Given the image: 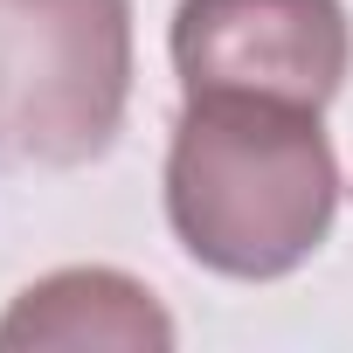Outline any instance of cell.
Here are the masks:
<instances>
[{
    "label": "cell",
    "instance_id": "7a4b0ae2",
    "mask_svg": "<svg viewBox=\"0 0 353 353\" xmlns=\"http://www.w3.org/2000/svg\"><path fill=\"white\" fill-rule=\"evenodd\" d=\"M132 104V0H0V166H90Z\"/></svg>",
    "mask_w": 353,
    "mask_h": 353
},
{
    "label": "cell",
    "instance_id": "6da1fadb",
    "mask_svg": "<svg viewBox=\"0 0 353 353\" xmlns=\"http://www.w3.org/2000/svg\"><path fill=\"white\" fill-rule=\"evenodd\" d=\"M339 159L312 104L201 90L166 139V222L181 250L236 284L291 277L332 229Z\"/></svg>",
    "mask_w": 353,
    "mask_h": 353
},
{
    "label": "cell",
    "instance_id": "277c9868",
    "mask_svg": "<svg viewBox=\"0 0 353 353\" xmlns=\"http://www.w3.org/2000/svg\"><path fill=\"white\" fill-rule=\"evenodd\" d=\"M173 339L181 332H173L166 305L111 263L49 270L0 312V353H83V346L166 353Z\"/></svg>",
    "mask_w": 353,
    "mask_h": 353
},
{
    "label": "cell",
    "instance_id": "3957f363",
    "mask_svg": "<svg viewBox=\"0 0 353 353\" xmlns=\"http://www.w3.org/2000/svg\"><path fill=\"white\" fill-rule=\"evenodd\" d=\"M166 49L188 97L250 90L325 111L353 70V21L339 0H181Z\"/></svg>",
    "mask_w": 353,
    "mask_h": 353
}]
</instances>
